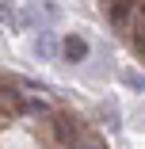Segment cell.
I'll use <instances>...</instances> for the list:
<instances>
[{"instance_id": "30bf717a", "label": "cell", "mask_w": 145, "mask_h": 149, "mask_svg": "<svg viewBox=\"0 0 145 149\" xmlns=\"http://www.w3.org/2000/svg\"><path fill=\"white\" fill-rule=\"evenodd\" d=\"M73 149H107V145H103V141H96V138H80Z\"/></svg>"}, {"instance_id": "5b68a950", "label": "cell", "mask_w": 145, "mask_h": 149, "mask_svg": "<svg viewBox=\"0 0 145 149\" xmlns=\"http://www.w3.org/2000/svg\"><path fill=\"white\" fill-rule=\"evenodd\" d=\"M19 111H23V115H31V118H42V115H50V103H46L42 96H27Z\"/></svg>"}, {"instance_id": "3957f363", "label": "cell", "mask_w": 145, "mask_h": 149, "mask_svg": "<svg viewBox=\"0 0 145 149\" xmlns=\"http://www.w3.org/2000/svg\"><path fill=\"white\" fill-rule=\"evenodd\" d=\"M61 57H65L69 65H80L84 57H88V42H84L80 35H69V38L61 42Z\"/></svg>"}, {"instance_id": "ba28073f", "label": "cell", "mask_w": 145, "mask_h": 149, "mask_svg": "<svg viewBox=\"0 0 145 149\" xmlns=\"http://www.w3.org/2000/svg\"><path fill=\"white\" fill-rule=\"evenodd\" d=\"M8 107H23V96L15 92V88H8V80H4V111Z\"/></svg>"}, {"instance_id": "7a4b0ae2", "label": "cell", "mask_w": 145, "mask_h": 149, "mask_svg": "<svg viewBox=\"0 0 145 149\" xmlns=\"http://www.w3.org/2000/svg\"><path fill=\"white\" fill-rule=\"evenodd\" d=\"M53 138L61 141V145H76L80 141V118L76 115H69V111H61V115H53Z\"/></svg>"}, {"instance_id": "8992f818", "label": "cell", "mask_w": 145, "mask_h": 149, "mask_svg": "<svg viewBox=\"0 0 145 149\" xmlns=\"http://www.w3.org/2000/svg\"><path fill=\"white\" fill-rule=\"evenodd\" d=\"M103 126L107 130H119L122 123H119V111H114V103H103Z\"/></svg>"}, {"instance_id": "277c9868", "label": "cell", "mask_w": 145, "mask_h": 149, "mask_svg": "<svg viewBox=\"0 0 145 149\" xmlns=\"http://www.w3.org/2000/svg\"><path fill=\"white\" fill-rule=\"evenodd\" d=\"M35 54L42 57V61H53V57H57V42H53L50 31H38V38H35Z\"/></svg>"}, {"instance_id": "6da1fadb", "label": "cell", "mask_w": 145, "mask_h": 149, "mask_svg": "<svg viewBox=\"0 0 145 149\" xmlns=\"http://www.w3.org/2000/svg\"><path fill=\"white\" fill-rule=\"evenodd\" d=\"M111 23L119 31H134L141 23V4L137 0H111Z\"/></svg>"}, {"instance_id": "52a82bcc", "label": "cell", "mask_w": 145, "mask_h": 149, "mask_svg": "<svg viewBox=\"0 0 145 149\" xmlns=\"http://www.w3.org/2000/svg\"><path fill=\"white\" fill-rule=\"evenodd\" d=\"M122 80H126V84L134 88V92H145V77H141V73H134V69H126V73H122Z\"/></svg>"}, {"instance_id": "9c48e42d", "label": "cell", "mask_w": 145, "mask_h": 149, "mask_svg": "<svg viewBox=\"0 0 145 149\" xmlns=\"http://www.w3.org/2000/svg\"><path fill=\"white\" fill-rule=\"evenodd\" d=\"M130 35H134V50H137V54H145V19H141V23L134 27Z\"/></svg>"}]
</instances>
